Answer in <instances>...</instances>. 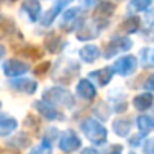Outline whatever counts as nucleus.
I'll use <instances>...</instances> for the list:
<instances>
[{
  "instance_id": "nucleus-25",
  "label": "nucleus",
  "mask_w": 154,
  "mask_h": 154,
  "mask_svg": "<svg viewBox=\"0 0 154 154\" xmlns=\"http://www.w3.org/2000/svg\"><path fill=\"white\" fill-rule=\"evenodd\" d=\"M139 24H140V20L137 17H128L127 20H124V23L121 24V29L125 32V33H134L137 29H139Z\"/></svg>"
},
{
  "instance_id": "nucleus-39",
  "label": "nucleus",
  "mask_w": 154,
  "mask_h": 154,
  "mask_svg": "<svg viewBox=\"0 0 154 154\" xmlns=\"http://www.w3.org/2000/svg\"><path fill=\"white\" fill-rule=\"evenodd\" d=\"M5 2H15V0H5Z\"/></svg>"
},
{
  "instance_id": "nucleus-34",
  "label": "nucleus",
  "mask_w": 154,
  "mask_h": 154,
  "mask_svg": "<svg viewBox=\"0 0 154 154\" xmlns=\"http://www.w3.org/2000/svg\"><path fill=\"white\" fill-rule=\"evenodd\" d=\"M143 151H145L146 154H154V139H149V140L145 142Z\"/></svg>"
},
{
  "instance_id": "nucleus-11",
  "label": "nucleus",
  "mask_w": 154,
  "mask_h": 154,
  "mask_svg": "<svg viewBox=\"0 0 154 154\" xmlns=\"http://www.w3.org/2000/svg\"><path fill=\"white\" fill-rule=\"evenodd\" d=\"M9 86L12 89L23 92V94H27V95L35 94V91L38 89V83L33 82L32 79H15V80L9 82Z\"/></svg>"
},
{
  "instance_id": "nucleus-21",
  "label": "nucleus",
  "mask_w": 154,
  "mask_h": 154,
  "mask_svg": "<svg viewBox=\"0 0 154 154\" xmlns=\"http://www.w3.org/2000/svg\"><path fill=\"white\" fill-rule=\"evenodd\" d=\"M131 130V121L127 118H118L116 121H113V131L116 136L119 137H125Z\"/></svg>"
},
{
  "instance_id": "nucleus-20",
  "label": "nucleus",
  "mask_w": 154,
  "mask_h": 154,
  "mask_svg": "<svg viewBox=\"0 0 154 154\" xmlns=\"http://www.w3.org/2000/svg\"><path fill=\"white\" fill-rule=\"evenodd\" d=\"M152 101H154L152 94L151 92H143V94H139V95H136L133 98V106L137 110L143 112V110H148L152 106Z\"/></svg>"
},
{
  "instance_id": "nucleus-38",
  "label": "nucleus",
  "mask_w": 154,
  "mask_h": 154,
  "mask_svg": "<svg viewBox=\"0 0 154 154\" xmlns=\"http://www.w3.org/2000/svg\"><path fill=\"white\" fill-rule=\"evenodd\" d=\"M5 53H6L5 47H3V45H0V57H3V56H5Z\"/></svg>"
},
{
  "instance_id": "nucleus-7",
  "label": "nucleus",
  "mask_w": 154,
  "mask_h": 154,
  "mask_svg": "<svg viewBox=\"0 0 154 154\" xmlns=\"http://www.w3.org/2000/svg\"><path fill=\"white\" fill-rule=\"evenodd\" d=\"M57 145H59V149L60 151H63V152H72V151L80 148L82 142H80V137L77 136L72 130H65L60 134Z\"/></svg>"
},
{
  "instance_id": "nucleus-26",
  "label": "nucleus",
  "mask_w": 154,
  "mask_h": 154,
  "mask_svg": "<svg viewBox=\"0 0 154 154\" xmlns=\"http://www.w3.org/2000/svg\"><path fill=\"white\" fill-rule=\"evenodd\" d=\"M152 0H130L128 3V11L130 12H140L145 11L151 6Z\"/></svg>"
},
{
  "instance_id": "nucleus-10",
  "label": "nucleus",
  "mask_w": 154,
  "mask_h": 154,
  "mask_svg": "<svg viewBox=\"0 0 154 154\" xmlns=\"http://www.w3.org/2000/svg\"><path fill=\"white\" fill-rule=\"evenodd\" d=\"M72 2V0H57V2L44 14V17L41 18V23H42V26H50L54 20H56V17L62 12V9L63 8H66L69 3Z\"/></svg>"
},
{
  "instance_id": "nucleus-37",
  "label": "nucleus",
  "mask_w": 154,
  "mask_h": 154,
  "mask_svg": "<svg viewBox=\"0 0 154 154\" xmlns=\"http://www.w3.org/2000/svg\"><path fill=\"white\" fill-rule=\"evenodd\" d=\"M82 154H100V152L97 149H94V148H85L82 151Z\"/></svg>"
},
{
  "instance_id": "nucleus-35",
  "label": "nucleus",
  "mask_w": 154,
  "mask_h": 154,
  "mask_svg": "<svg viewBox=\"0 0 154 154\" xmlns=\"http://www.w3.org/2000/svg\"><path fill=\"white\" fill-rule=\"evenodd\" d=\"M0 154H18V152L11 148H0Z\"/></svg>"
},
{
  "instance_id": "nucleus-27",
  "label": "nucleus",
  "mask_w": 154,
  "mask_h": 154,
  "mask_svg": "<svg viewBox=\"0 0 154 154\" xmlns=\"http://www.w3.org/2000/svg\"><path fill=\"white\" fill-rule=\"evenodd\" d=\"M14 23L11 20H6V18H0V39L3 38H8L12 35L14 32Z\"/></svg>"
},
{
  "instance_id": "nucleus-22",
  "label": "nucleus",
  "mask_w": 154,
  "mask_h": 154,
  "mask_svg": "<svg viewBox=\"0 0 154 154\" xmlns=\"http://www.w3.org/2000/svg\"><path fill=\"white\" fill-rule=\"evenodd\" d=\"M136 124H137V128H139L140 136H145V134H148L149 131L154 130V118L152 116L140 115V116H137Z\"/></svg>"
},
{
  "instance_id": "nucleus-4",
  "label": "nucleus",
  "mask_w": 154,
  "mask_h": 154,
  "mask_svg": "<svg viewBox=\"0 0 154 154\" xmlns=\"http://www.w3.org/2000/svg\"><path fill=\"white\" fill-rule=\"evenodd\" d=\"M83 15H82V9L80 8H71L68 9L62 18H60V29L63 32H72L75 29H79L82 26Z\"/></svg>"
},
{
  "instance_id": "nucleus-5",
  "label": "nucleus",
  "mask_w": 154,
  "mask_h": 154,
  "mask_svg": "<svg viewBox=\"0 0 154 154\" xmlns=\"http://www.w3.org/2000/svg\"><path fill=\"white\" fill-rule=\"evenodd\" d=\"M113 12H115V5H112L110 2H101L94 11V18H92L94 24L100 30L104 29L109 24V18L113 15Z\"/></svg>"
},
{
  "instance_id": "nucleus-29",
  "label": "nucleus",
  "mask_w": 154,
  "mask_h": 154,
  "mask_svg": "<svg viewBox=\"0 0 154 154\" xmlns=\"http://www.w3.org/2000/svg\"><path fill=\"white\" fill-rule=\"evenodd\" d=\"M29 154H51V146L50 143L42 142V143H38L35 148H32Z\"/></svg>"
},
{
  "instance_id": "nucleus-16",
  "label": "nucleus",
  "mask_w": 154,
  "mask_h": 154,
  "mask_svg": "<svg viewBox=\"0 0 154 154\" xmlns=\"http://www.w3.org/2000/svg\"><path fill=\"white\" fill-rule=\"evenodd\" d=\"M17 127H18V121L14 116L0 115V137L9 136L11 133L17 130Z\"/></svg>"
},
{
  "instance_id": "nucleus-28",
  "label": "nucleus",
  "mask_w": 154,
  "mask_h": 154,
  "mask_svg": "<svg viewBox=\"0 0 154 154\" xmlns=\"http://www.w3.org/2000/svg\"><path fill=\"white\" fill-rule=\"evenodd\" d=\"M94 113H95V116L100 118V119H107L109 115H110V109H109V106H107L104 101H100V103L94 107Z\"/></svg>"
},
{
  "instance_id": "nucleus-17",
  "label": "nucleus",
  "mask_w": 154,
  "mask_h": 154,
  "mask_svg": "<svg viewBox=\"0 0 154 154\" xmlns=\"http://www.w3.org/2000/svg\"><path fill=\"white\" fill-rule=\"evenodd\" d=\"M65 45H66V41H65L62 36H59L57 33H54V32H51V33L45 38V48H47L50 53H59Z\"/></svg>"
},
{
  "instance_id": "nucleus-8",
  "label": "nucleus",
  "mask_w": 154,
  "mask_h": 154,
  "mask_svg": "<svg viewBox=\"0 0 154 154\" xmlns=\"http://www.w3.org/2000/svg\"><path fill=\"white\" fill-rule=\"evenodd\" d=\"M136 68H137V59L134 56H122V57L116 59L113 66H112L113 72L124 75V77L133 74L136 71Z\"/></svg>"
},
{
  "instance_id": "nucleus-33",
  "label": "nucleus",
  "mask_w": 154,
  "mask_h": 154,
  "mask_svg": "<svg viewBox=\"0 0 154 154\" xmlns=\"http://www.w3.org/2000/svg\"><path fill=\"white\" fill-rule=\"evenodd\" d=\"M122 152V146L121 145H110L107 151H104L103 154H121Z\"/></svg>"
},
{
  "instance_id": "nucleus-1",
  "label": "nucleus",
  "mask_w": 154,
  "mask_h": 154,
  "mask_svg": "<svg viewBox=\"0 0 154 154\" xmlns=\"http://www.w3.org/2000/svg\"><path fill=\"white\" fill-rule=\"evenodd\" d=\"M80 71V65L72 59H59L56 66L51 69V77L59 83H71Z\"/></svg>"
},
{
  "instance_id": "nucleus-18",
  "label": "nucleus",
  "mask_w": 154,
  "mask_h": 154,
  "mask_svg": "<svg viewBox=\"0 0 154 154\" xmlns=\"http://www.w3.org/2000/svg\"><path fill=\"white\" fill-rule=\"evenodd\" d=\"M21 9L27 14L30 21H36L41 15V3L38 0H24L21 5Z\"/></svg>"
},
{
  "instance_id": "nucleus-32",
  "label": "nucleus",
  "mask_w": 154,
  "mask_h": 154,
  "mask_svg": "<svg viewBox=\"0 0 154 154\" xmlns=\"http://www.w3.org/2000/svg\"><path fill=\"white\" fill-rule=\"evenodd\" d=\"M143 88L146 89V91H154V74H151L148 79L145 80V83H143Z\"/></svg>"
},
{
  "instance_id": "nucleus-24",
  "label": "nucleus",
  "mask_w": 154,
  "mask_h": 154,
  "mask_svg": "<svg viewBox=\"0 0 154 154\" xmlns=\"http://www.w3.org/2000/svg\"><path fill=\"white\" fill-rule=\"evenodd\" d=\"M140 62L145 68H154V47L140 50Z\"/></svg>"
},
{
  "instance_id": "nucleus-41",
  "label": "nucleus",
  "mask_w": 154,
  "mask_h": 154,
  "mask_svg": "<svg viewBox=\"0 0 154 154\" xmlns=\"http://www.w3.org/2000/svg\"><path fill=\"white\" fill-rule=\"evenodd\" d=\"M131 154H133V152H131Z\"/></svg>"
},
{
  "instance_id": "nucleus-12",
  "label": "nucleus",
  "mask_w": 154,
  "mask_h": 154,
  "mask_svg": "<svg viewBox=\"0 0 154 154\" xmlns=\"http://www.w3.org/2000/svg\"><path fill=\"white\" fill-rule=\"evenodd\" d=\"M33 106H35V109L42 115V118H45V119H48V121L57 119V118L60 116L59 110H57L53 104H50V103H47V101H44V100H38V101H35Z\"/></svg>"
},
{
  "instance_id": "nucleus-3",
  "label": "nucleus",
  "mask_w": 154,
  "mask_h": 154,
  "mask_svg": "<svg viewBox=\"0 0 154 154\" xmlns=\"http://www.w3.org/2000/svg\"><path fill=\"white\" fill-rule=\"evenodd\" d=\"M44 101L53 104V106H62V107H66V109H71L74 107V97L69 91L60 88V86H53L50 89H47L44 92Z\"/></svg>"
},
{
  "instance_id": "nucleus-2",
  "label": "nucleus",
  "mask_w": 154,
  "mask_h": 154,
  "mask_svg": "<svg viewBox=\"0 0 154 154\" xmlns=\"http://www.w3.org/2000/svg\"><path fill=\"white\" fill-rule=\"evenodd\" d=\"M80 128L86 136V139H89L95 145H101L107 140V130L104 128L103 124H100L94 118H86L85 121H82Z\"/></svg>"
},
{
  "instance_id": "nucleus-9",
  "label": "nucleus",
  "mask_w": 154,
  "mask_h": 154,
  "mask_svg": "<svg viewBox=\"0 0 154 154\" xmlns=\"http://www.w3.org/2000/svg\"><path fill=\"white\" fill-rule=\"evenodd\" d=\"M29 71V65L20 59H9L3 63V72L8 77H18Z\"/></svg>"
},
{
  "instance_id": "nucleus-15",
  "label": "nucleus",
  "mask_w": 154,
  "mask_h": 154,
  "mask_svg": "<svg viewBox=\"0 0 154 154\" xmlns=\"http://www.w3.org/2000/svg\"><path fill=\"white\" fill-rule=\"evenodd\" d=\"M113 77V69L112 66H106V68H100V69H95V71H91L89 72V79L95 80L100 86H106Z\"/></svg>"
},
{
  "instance_id": "nucleus-30",
  "label": "nucleus",
  "mask_w": 154,
  "mask_h": 154,
  "mask_svg": "<svg viewBox=\"0 0 154 154\" xmlns=\"http://www.w3.org/2000/svg\"><path fill=\"white\" fill-rule=\"evenodd\" d=\"M59 136V131H57V128H54V127H51V128H48L47 130V133H45V139H44V142H47V143H50L53 139H56Z\"/></svg>"
},
{
  "instance_id": "nucleus-6",
  "label": "nucleus",
  "mask_w": 154,
  "mask_h": 154,
  "mask_svg": "<svg viewBox=\"0 0 154 154\" xmlns=\"http://www.w3.org/2000/svg\"><path fill=\"white\" fill-rule=\"evenodd\" d=\"M131 45H133V42H131L130 38H127V36H115L113 39H110L107 42L106 50H104V57L106 59H110V57L116 56L121 51L130 50Z\"/></svg>"
},
{
  "instance_id": "nucleus-36",
  "label": "nucleus",
  "mask_w": 154,
  "mask_h": 154,
  "mask_svg": "<svg viewBox=\"0 0 154 154\" xmlns=\"http://www.w3.org/2000/svg\"><path fill=\"white\" fill-rule=\"evenodd\" d=\"M146 21H148V23H154V8L146 14Z\"/></svg>"
},
{
  "instance_id": "nucleus-14",
  "label": "nucleus",
  "mask_w": 154,
  "mask_h": 154,
  "mask_svg": "<svg viewBox=\"0 0 154 154\" xmlns=\"http://www.w3.org/2000/svg\"><path fill=\"white\" fill-rule=\"evenodd\" d=\"M100 29L94 24V21L91 23H82V26L77 30V39L79 41H89L98 36Z\"/></svg>"
},
{
  "instance_id": "nucleus-19",
  "label": "nucleus",
  "mask_w": 154,
  "mask_h": 154,
  "mask_svg": "<svg viewBox=\"0 0 154 154\" xmlns=\"http://www.w3.org/2000/svg\"><path fill=\"white\" fill-rule=\"evenodd\" d=\"M100 53H101L100 48H98L97 45H94V44H88V45L82 47L80 51H79L80 59H82L83 62H86V63H92V62H95V60L100 57Z\"/></svg>"
},
{
  "instance_id": "nucleus-13",
  "label": "nucleus",
  "mask_w": 154,
  "mask_h": 154,
  "mask_svg": "<svg viewBox=\"0 0 154 154\" xmlns=\"http://www.w3.org/2000/svg\"><path fill=\"white\" fill-rule=\"evenodd\" d=\"M75 92L79 94V97L83 98V100H92L97 95V89H95L94 83L88 79H82L79 83H77Z\"/></svg>"
},
{
  "instance_id": "nucleus-23",
  "label": "nucleus",
  "mask_w": 154,
  "mask_h": 154,
  "mask_svg": "<svg viewBox=\"0 0 154 154\" xmlns=\"http://www.w3.org/2000/svg\"><path fill=\"white\" fill-rule=\"evenodd\" d=\"M8 145L12 148H26L30 145V137L26 133H18L17 136H14L12 139L8 140Z\"/></svg>"
},
{
  "instance_id": "nucleus-31",
  "label": "nucleus",
  "mask_w": 154,
  "mask_h": 154,
  "mask_svg": "<svg viewBox=\"0 0 154 154\" xmlns=\"http://www.w3.org/2000/svg\"><path fill=\"white\" fill-rule=\"evenodd\" d=\"M48 68H50V63H48V62H42V63H39V65L33 69V72H35L36 75H42V74L47 72Z\"/></svg>"
},
{
  "instance_id": "nucleus-40",
  "label": "nucleus",
  "mask_w": 154,
  "mask_h": 154,
  "mask_svg": "<svg viewBox=\"0 0 154 154\" xmlns=\"http://www.w3.org/2000/svg\"><path fill=\"white\" fill-rule=\"evenodd\" d=\"M0 107H2V101H0Z\"/></svg>"
}]
</instances>
